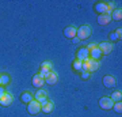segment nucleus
Segmentation results:
<instances>
[{
	"label": "nucleus",
	"mask_w": 122,
	"mask_h": 117,
	"mask_svg": "<svg viewBox=\"0 0 122 117\" xmlns=\"http://www.w3.org/2000/svg\"><path fill=\"white\" fill-rule=\"evenodd\" d=\"M113 44L111 42H102L99 44V46H98V49H99L100 52H102V55H109L110 52H113Z\"/></svg>",
	"instance_id": "nucleus-6"
},
{
	"label": "nucleus",
	"mask_w": 122,
	"mask_h": 117,
	"mask_svg": "<svg viewBox=\"0 0 122 117\" xmlns=\"http://www.w3.org/2000/svg\"><path fill=\"white\" fill-rule=\"evenodd\" d=\"M111 21H121L122 19V10L121 8H114L113 14H110Z\"/></svg>",
	"instance_id": "nucleus-17"
},
{
	"label": "nucleus",
	"mask_w": 122,
	"mask_h": 117,
	"mask_svg": "<svg viewBox=\"0 0 122 117\" xmlns=\"http://www.w3.org/2000/svg\"><path fill=\"white\" fill-rule=\"evenodd\" d=\"M27 112L30 113V114H37V113L41 112V104H39L38 101L33 100L31 102L27 104Z\"/></svg>",
	"instance_id": "nucleus-3"
},
{
	"label": "nucleus",
	"mask_w": 122,
	"mask_h": 117,
	"mask_svg": "<svg viewBox=\"0 0 122 117\" xmlns=\"http://www.w3.org/2000/svg\"><path fill=\"white\" fill-rule=\"evenodd\" d=\"M72 67H73V69H76V71H79V69H81V61L76 59V60L73 61V64H72Z\"/></svg>",
	"instance_id": "nucleus-23"
},
{
	"label": "nucleus",
	"mask_w": 122,
	"mask_h": 117,
	"mask_svg": "<svg viewBox=\"0 0 122 117\" xmlns=\"http://www.w3.org/2000/svg\"><path fill=\"white\" fill-rule=\"evenodd\" d=\"M52 71V63L50 61H44L41 64V71H39V75L41 76H45V75Z\"/></svg>",
	"instance_id": "nucleus-12"
},
{
	"label": "nucleus",
	"mask_w": 122,
	"mask_h": 117,
	"mask_svg": "<svg viewBox=\"0 0 122 117\" xmlns=\"http://www.w3.org/2000/svg\"><path fill=\"white\" fill-rule=\"evenodd\" d=\"M76 33H77V29L73 26H68L64 29V35H65L66 38H71V39H73L75 37H76Z\"/></svg>",
	"instance_id": "nucleus-11"
},
{
	"label": "nucleus",
	"mask_w": 122,
	"mask_h": 117,
	"mask_svg": "<svg viewBox=\"0 0 122 117\" xmlns=\"http://www.w3.org/2000/svg\"><path fill=\"white\" fill-rule=\"evenodd\" d=\"M100 56H102V52L98 49V46H96L95 49H92L91 52H90V57H91V59H94V60H99Z\"/></svg>",
	"instance_id": "nucleus-19"
},
{
	"label": "nucleus",
	"mask_w": 122,
	"mask_h": 117,
	"mask_svg": "<svg viewBox=\"0 0 122 117\" xmlns=\"http://www.w3.org/2000/svg\"><path fill=\"white\" fill-rule=\"evenodd\" d=\"M0 86H1V82H0Z\"/></svg>",
	"instance_id": "nucleus-31"
},
{
	"label": "nucleus",
	"mask_w": 122,
	"mask_h": 117,
	"mask_svg": "<svg viewBox=\"0 0 122 117\" xmlns=\"http://www.w3.org/2000/svg\"><path fill=\"white\" fill-rule=\"evenodd\" d=\"M114 34L117 35V38H118V39H121V38H122V29H121V27H119V29H115Z\"/></svg>",
	"instance_id": "nucleus-26"
},
{
	"label": "nucleus",
	"mask_w": 122,
	"mask_h": 117,
	"mask_svg": "<svg viewBox=\"0 0 122 117\" xmlns=\"http://www.w3.org/2000/svg\"><path fill=\"white\" fill-rule=\"evenodd\" d=\"M12 101H14V97L10 93H4L3 95L0 97V105L1 106H10L12 104Z\"/></svg>",
	"instance_id": "nucleus-7"
},
{
	"label": "nucleus",
	"mask_w": 122,
	"mask_h": 117,
	"mask_svg": "<svg viewBox=\"0 0 122 117\" xmlns=\"http://www.w3.org/2000/svg\"><path fill=\"white\" fill-rule=\"evenodd\" d=\"M54 109V105L52 104V102H49V101H46V102H44V104H41V110L44 113H50Z\"/></svg>",
	"instance_id": "nucleus-16"
},
{
	"label": "nucleus",
	"mask_w": 122,
	"mask_h": 117,
	"mask_svg": "<svg viewBox=\"0 0 122 117\" xmlns=\"http://www.w3.org/2000/svg\"><path fill=\"white\" fill-rule=\"evenodd\" d=\"M113 105H114V102L111 101V98H109V97H103V98L99 100V106L102 109H105V110L113 109Z\"/></svg>",
	"instance_id": "nucleus-5"
},
{
	"label": "nucleus",
	"mask_w": 122,
	"mask_h": 117,
	"mask_svg": "<svg viewBox=\"0 0 122 117\" xmlns=\"http://www.w3.org/2000/svg\"><path fill=\"white\" fill-rule=\"evenodd\" d=\"M95 11L99 14V15H102V14H107V6H106L105 1L96 3L95 4Z\"/></svg>",
	"instance_id": "nucleus-14"
},
{
	"label": "nucleus",
	"mask_w": 122,
	"mask_h": 117,
	"mask_svg": "<svg viewBox=\"0 0 122 117\" xmlns=\"http://www.w3.org/2000/svg\"><path fill=\"white\" fill-rule=\"evenodd\" d=\"M110 39H111V41H118L117 35L114 34V33H111V34H110Z\"/></svg>",
	"instance_id": "nucleus-28"
},
{
	"label": "nucleus",
	"mask_w": 122,
	"mask_h": 117,
	"mask_svg": "<svg viewBox=\"0 0 122 117\" xmlns=\"http://www.w3.org/2000/svg\"><path fill=\"white\" fill-rule=\"evenodd\" d=\"M31 83H33V86H34V87L41 89V87H44V84H45V79H44V76H41L39 74H37V75H34V76H33Z\"/></svg>",
	"instance_id": "nucleus-9"
},
{
	"label": "nucleus",
	"mask_w": 122,
	"mask_h": 117,
	"mask_svg": "<svg viewBox=\"0 0 122 117\" xmlns=\"http://www.w3.org/2000/svg\"><path fill=\"white\" fill-rule=\"evenodd\" d=\"M34 98H35V101H38L39 104H44V102H46V100H48V93L45 90H42V89H39V90L34 94Z\"/></svg>",
	"instance_id": "nucleus-8"
},
{
	"label": "nucleus",
	"mask_w": 122,
	"mask_h": 117,
	"mask_svg": "<svg viewBox=\"0 0 122 117\" xmlns=\"http://www.w3.org/2000/svg\"><path fill=\"white\" fill-rule=\"evenodd\" d=\"M110 21H111V17H110V14H102V15H99V17H98V19H96V22H98L99 25H102V26H105V25H109Z\"/></svg>",
	"instance_id": "nucleus-13"
},
{
	"label": "nucleus",
	"mask_w": 122,
	"mask_h": 117,
	"mask_svg": "<svg viewBox=\"0 0 122 117\" xmlns=\"http://www.w3.org/2000/svg\"><path fill=\"white\" fill-rule=\"evenodd\" d=\"M45 79V83L46 84H49V86H53V84H56L57 82H58V75L56 74V72H48V74L44 76Z\"/></svg>",
	"instance_id": "nucleus-4"
},
{
	"label": "nucleus",
	"mask_w": 122,
	"mask_h": 117,
	"mask_svg": "<svg viewBox=\"0 0 122 117\" xmlns=\"http://www.w3.org/2000/svg\"><path fill=\"white\" fill-rule=\"evenodd\" d=\"M79 39H87L90 35H91V27L90 26H81L77 29V33H76Z\"/></svg>",
	"instance_id": "nucleus-2"
},
{
	"label": "nucleus",
	"mask_w": 122,
	"mask_h": 117,
	"mask_svg": "<svg viewBox=\"0 0 122 117\" xmlns=\"http://www.w3.org/2000/svg\"><path fill=\"white\" fill-rule=\"evenodd\" d=\"M88 57H90V53H88L87 48H81V49H79V52H77V60L84 61L86 59H88Z\"/></svg>",
	"instance_id": "nucleus-15"
},
{
	"label": "nucleus",
	"mask_w": 122,
	"mask_h": 117,
	"mask_svg": "<svg viewBox=\"0 0 122 117\" xmlns=\"http://www.w3.org/2000/svg\"><path fill=\"white\" fill-rule=\"evenodd\" d=\"M4 93H5V90H4V89H3V87H1V86H0V97L3 95Z\"/></svg>",
	"instance_id": "nucleus-30"
},
{
	"label": "nucleus",
	"mask_w": 122,
	"mask_h": 117,
	"mask_svg": "<svg viewBox=\"0 0 122 117\" xmlns=\"http://www.w3.org/2000/svg\"><path fill=\"white\" fill-rule=\"evenodd\" d=\"M72 42H73V44H79V42H80V39H79L77 37H75V38L72 39Z\"/></svg>",
	"instance_id": "nucleus-29"
},
{
	"label": "nucleus",
	"mask_w": 122,
	"mask_h": 117,
	"mask_svg": "<svg viewBox=\"0 0 122 117\" xmlns=\"http://www.w3.org/2000/svg\"><path fill=\"white\" fill-rule=\"evenodd\" d=\"M20 101H22L23 104H29V102H31V101H33V94L29 93V91L23 93L22 95H20Z\"/></svg>",
	"instance_id": "nucleus-18"
},
{
	"label": "nucleus",
	"mask_w": 122,
	"mask_h": 117,
	"mask_svg": "<svg viewBox=\"0 0 122 117\" xmlns=\"http://www.w3.org/2000/svg\"><path fill=\"white\" fill-rule=\"evenodd\" d=\"M99 61L98 60H94L91 57L86 59L84 61H81V69L83 71H87V72H94L96 69L99 68Z\"/></svg>",
	"instance_id": "nucleus-1"
},
{
	"label": "nucleus",
	"mask_w": 122,
	"mask_h": 117,
	"mask_svg": "<svg viewBox=\"0 0 122 117\" xmlns=\"http://www.w3.org/2000/svg\"><path fill=\"white\" fill-rule=\"evenodd\" d=\"M110 98H111V101H113V102H121V100H122V93H121V91H114Z\"/></svg>",
	"instance_id": "nucleus-20"
},
{
	"label": "nucleus",
	"mask_w": 122,
	"mask_h": 117,
	"mask_svg": "<svg viewBox=\"0 0 122 117\" xmlns=\"http://www.w3.org/2000/svg\"><path fill=\"white\" fill-rule=\"evenodd\" d=\"M113 109H114L117 113H121V112H122V102H114Z\"/></svg>",
	"instance_id": "nucleus-21"
},
{
	"label": "nucleus",
	"mask_w": 122,
	"mask_h": 117,
	"mask_svg": "<svg viewBox=\"0 0 122 117\" xmlns=\"http://www.w3.org/2000/svg\"><path fill=\"white\" fill-rule=\"evenodd\" d=\"M0 82H1V84H8L10 83V76L8 75H0Z\"/></svg>",
	"instance_id": "nucleus-22"
},
{
	"label": "nucleus",
	"mask_w": 122,
	"mask_h": 117,
	"mask_svg": "<svg viewBox=\"0 0 122 117\" xmlns=\"http://www.w3.org/2000/svg\"><path fill=\"white\" fill-rule=\"evenodd\" d=\"M103 84H105V87H107V89H113V87L117 84V82H115L114 76L106 75V76H103Z\"/></svg>",
	"instance_id": "nucleus-10"
},
{
	"label": "nucleus",
	"mask_w": 122,
	"mask_h": 117,
	"mask_svg": "<svg viewBox=\"0 0 122 117\" xmlns=\"http://www.w3.org/2000/svg\"><path fill=\"white\" fill-rule=\"evenodd\" d=\"M106 6H107V14H110V12H113V11H114V3H113V1L106 3Z\"/></svg>",
	"instance_id": "nucleus-25"
},
{
	"label": "nucleus",
	"mask_w": 122,
	"mask_h": 117,
	"mask_svg": "<svg viewBox=\"0 0 122 117\" xmlns=\"http://www.w3.org/2000/svg\"><path fill=\"white\" fill-rule=\"evenodd\" d=\"M96 46H98V45H95V44H90V45H88V46H87V50H88V53L91 52L92 49H95Z\"/></svg>",
	"instance_id": "nucleus-27"
},
{
	"label": "nucleus",
	"mask_w": 122,
	"mask_h": 117,
	"mask_svg": "<svg viewBox=\"0 0 122 117\" xmlns=\"http://www.w3.org/2000/svg\"><path fill=\"white\" fill-rule=\"evenodd\" d=\"M80 78L83 79V80H87V79L91 78V74H90V72H87V71H83V72H81V75H80Z\"/></svg>",
	"instance_id": "nucleus-24"
}]
</instances>
